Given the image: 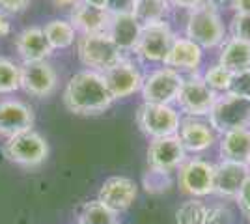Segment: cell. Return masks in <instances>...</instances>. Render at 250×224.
<instances>
[{"label":"cell","mask_w":250,"mask_h":224,"mask_svg":"<svg viewBox=\"0 0 250 224\" xmlns=\"http://www.w3.org/2000/svg\"><path fill=\"white\" fill-rule=\"evenodd\" d=\"M217 99H219V94L213 92L204 82L202 75L190 73L183 79V84L174 105L179 110V114L183 112L187 118H202L211 112Z\"/></svg>","instance_id":"obj_7"},{"label":"cell","mask_w":250,"mask_h":224,"mask_svg":"<svg viewBox=\"0 0 250 224\" xmlns=\"http://www.w3.org/2000/svg\"><path fill=\"white\" fill-rule=\"evenodd\" d=\"M250 176V168L245 164L220 161L215 164V180H213V194L220 198H235L241 187Z\"/></svg>","instance_id":"obj_17"},{"label":"cell","mask_w":250,"mask_h":224,"mask_svg":"<svg viewBox=\"0 0 250 224\" xmlns=\"http://www.w3.org/2000/svg\"><path fill=\"white\" fill-rule=\"evenodd\" d=\"M30 6V0H0V11L6 15V13H22Z\"/></svg>","instance_id":"obj_35"},{"label":"cell","mask_w":250,"mask_h":224,"mask_svg":"<svg viewBox=\"0 0 250 224\" xmlns=\"http://www.w3.org/2000/svg\"><path fill=\"white\" fill-rule=\"evenodd\" d=\"M86 6H92V8H97V10L108 11V6H110V0H81Z\"/></svg>","instance_id":"obj_38"},{"label":"cell","mask_w":250,"mask_h":224,"mask_svg":"<svg viewBox=\"0 0 250 224\" xmlns=\"http://www.w3.org/2000/svg\"><path fill=\"white\" fill-rule=\"evenodd\" d=\"M174 40H176V34L170 28L168 21L142 26L140 40L135 47V54L147 64H163Z\"/></svg>","instance_id":"obj_10"},{"label":"cell","mask_w":250,"mask_h":224,"mask_svg":"<svg viewBox=\"0 0 250 224\" xmlns=\"http://www.w3.org/2000/svg\"><path fill=\"white\" fill-rule=\"evenodd\" d=\"M219 64L231 75L250 69V41L226 36L220 45Z\"/></svg>","instance_id":"obj_23"},{"label":"cell","mask_w":250,"mask_h":224,"mask_svg":"<svg viewBox=\"0 0 250 224\" xmlns=\"http://www.w3.org/2000/svg\"><path fill=\"white\" fill-rule=\"evenodd\" d=\"M228 92L233 96L250 99V69L231 75V84H229Z\"/></svg>","instance_id":"obj_32"},{"label":"cell","mask_w":250,"mask_h":224,"mask_svg":"<svg viewBox=\"0 0 250 224\" xmlns=\"http://www.w3.org/2000/svg\"><path fill=\"white\" fill-rule=\"evenodd\" d=\"M202 62H204V49L196 45L194 41H190L188 38H177L174 40L170 51H168L167 58L163 65L167 67H172L179 73L187 71L190 73H198L200 67H202Z\"/></svg>","instance_id":"obj_16"},{"label":"cell","mask_w":250,"mask_h":224,"mask_svg":"<svg viewBox=\"0 0 250 224\" xmlns=\"http://www.w3.org/2000/svg\"><path fill=\"white\" fill-rule=\"evenodd\" d=\"M170 10H172L170 0H133L131 15L142 26H149L167 21Z\"/></svg>","instance_id":"obj_24"},{"label":"cell","mask_w":250,"mask_h":224,"mask_svg":"<svg viewBox=\"0 0 250 224\" xmlns=\"http://www.w3.org/2000/svg\"><path fill=\"white\" fill-rule=\"evenodd\" d=\"M233 11L235 13H247V15H250V0H235L233 2Z\"/></svg>","instance_id":"obj_39"},{"label":"cell","mask_w":250,"mask_h":224,"mask_svg":"<svg viewBox=\"0 0 250 224\" xmlns=\"http://www.w3.org/2000/svg\"><path fill=\"white\" fill-rule=\"evenodd\" d=\"M187 159V151L183 148L177 135L155 139L147 146V168L172 174Z\"/></svg>","instance_id":"obj_12"},{"label":"cell","mask_w":250,"mask_h":224,"mask_svg":"<svg viewBox=\"0 0 250 224\" xmlns=\"http://www.w3.org/2000/svg\"><path fill=\"white\" fill-rule=\"evenodd\" d=\"M17 90H21V65L0 56V96L15 94Z\"/></svg>","instance_id":"obj_26"},{"label":"cell","mask_w":250,"mask_h":224,"mask_svg":"<svg viewBox=\"0 0 250 224\" xmlns=\"http://www.w3.org/2000/svg\"><path fill=\"white\" fill-rule=\"evenodd\" d=\"M177 137L187 153H202L217 142V133L213 127L198 118H183Z\"/></svg>","instance_id":"obj_19"},{"label":"cell","mask_w":250,"mask_h":224,"mask_svg":"<svg viewBox=\"0 0 250 224\" xmlns=\"http://www.w3.org/2000/svg\"><path fill=\"white\" fill-rule=\"evenodd\" d=\"M208 118V123L219 135L237 129H250V99L233 96L229 92L220 94Z\"/></svg>","instance_id":"obj_4"},{"label":"cell","mask_w":250,"mask_h":224,"mask_svg":"<svg viewBox=\"0 0 250 224\" xmlns=\"http://www.w3.org/2000/svg\"><path fill=\"white\" fill-rule=\"evenodd\" d=\"M185 75L172 69V67H157L144 77V82L140 88V94L144 103L153 105H174L177 94L181 90Z\"/></svg>","instance_id":"obj_8"},{"label":"cell","mask_w":250,"mask_h":224,"mask_svg":"<svg viewBox=\"0 0 250 224\" xmlns=\"http://www.w3.org/2000/svg\"><path fill=\"white\" fill-rule=\"evenodd\" d=\"M208 0H170V4L174 6V8H181V10H194V8H198L202 4H206Z\"/></svg>","instance_id":"obj_36"},{"label":"cell","mask_w":250,"mask_h":224,"mask_svg":"<svg viewBox=\"0 0 250 224\" xmlns=\"http://www.w3.org/2000/svg\"><path fill=\"white\" fill-rule=\"evenodd\" d=\"M208 2L215 10L222 11V10H233V2L235 0H208Z\"/></svg>","instance_id":"obj_37"},{"label":"cell","mask_w":250,"mask_h":224,"mask_svg":"<svg viewBox=\"0 0 250 224\" xmlns=\"http://www.w3.org/2000/svg\"><path fill=\"white\" fill-rule=\"evenodd\" d=\"M185 38L200 45L204 51L220 47L226 40V26L220 11L215 10L209 2L190 10L185 24Z\"/></svg>","instance_id":"obj_2"},{"label":"cell","mask_w":250,"mask_h":224,"mask_svg":"<svg viewBox=\"0 0 250 224\" xmlns=\"http://www.w3.org/2000/svg\"><path fill=\"white\" fill-rule=\"evenodd\" d=\"M101 75H103V81L108 88L112 101L125 99V97H131L133 94L140 92L142 82H144V75L140 73L138 65L127 58L120 60L118 64L108 67Z\"/></svg>","instance_id":"obj_11"},{"label":"cell","mask_w":250,"mask_h":224,"mask_svg":"<svg viewBox=\"0 0 250 224\" xmlns=\"http://www.w3.org/2000/svg\"><path fill=\"white\" fill-rule=\"evenodd\" d=\"M77 224H79V223H77Z\"/></svg>","instance_id":"obj_42"},{"label":"cell","mask_w":250,"mask_h":224,"mask_svg":"<svg viewBox=\"0 0 250 224\" xmlns=\"http://www.w3.org/2000/svg\"><path fill=\"white\" fill-rule=\"evenodd\" d=\"M34 125V110L19 99L0 101V137L11 139Z\"/></svg>","instance_id":"obj_15"},{"label":"cell","mask_w":250,"mask_h":224,"mask_svg":"<svg viewBox=\"0 0 250 224\" xmlns=\"http://www.w3.org/2000/svg\"><path fill=\"white\" fill-rule=\"evenodd\" d=\"M63 105L69 112L79 116H95L101 114L114 103L104 84L103 75L90 69L77 71L69 77L63 88Z\"/></svg>","instance_id":"obj_1"},{"label":"cell","mask_w":250,"mask_h":224,"mask_svg":"<svg viewBox=\"0 0 250 224\" xmlns=\"http://www.w3.org/2000/svg\"><path fill=\"white\" fill-rule=\"evenodd\" d=\"M142 24L131 15V11H120V13H110V21L106 34L122 53H135V47L140 40Z\"/></svg>","instance_id":"obj_18"},{"label":"cell","mask_w":250,"mask_h":224,"mask_svg":"<svg viewBox=\"0 0 250 224\" xmlns=\"http://www.w3.org/2000/svg\"><path fill=\"white\" fill-rule=\"evenodd\" d=\"M56 8H73L75 4H79L81 0H51Z\"/></svg>","instance_id":"obj_41"},{"label":"cell","mask_w":250,"mask_h":224,"mask_svg":"<svg viewBox=\"0 0 250 224\" xmlns=\"http://www.w3.org/2000/svg\"><path fill=\"white\" fill-rule=\"evenodd\" d=\"M181 120L183 118L174 105L142 103L136 110V125L149 140L177 135Z\"/></svg>","instance_id":"obj_5"},{"label":"cell","mask_w":250,"mask_h":224,"mask_svg":"<svg viewBox=\"0 0 250 224\" xmlns=\"http://www.w3.org/2000/svg\"><path fill=\"white\" fill-rule=\"evenodd\" d=\"M202 75V79H204V82L213 90V92H217V94H226L229 90V84H231V73H229L228 69H224L222 65L217 62V64L209 65L206 67V71Z\"/></svg>","instance_id":"obj_29"},{"label":"cell","mask_w":250,"mask_h":224,"mask_svg":"<svg viewBox=\"0 0 250 224\" xmlns=\"http://www.w3.org/2000/svg\"><path fill=\"white\" fill-rule=\"evenodd\" d=\"M213 180H215V164L200 157L185 159L177 168V185L183 194L190 198H204L213 194Z\"/></svg>","instance_id":"obj_9"},{"label":"cell","mask_w":250,"mask_h":224,"mask_svg":"<svg viewBox=\"0 0 250 224\" xmlns=\"http://www.w3.org/2000/svg\"><path fill=\"white\" fill-rule=\"evenodd\" d=\"M15 49H17V54L22 60V64L49 60L54 53L47 41V38H45V34H43V28H40V26H28L17 34Z\"/></svg>","instance_id":"obj_20"},{"label":"cell","mask_w":250,"mask_h":224,"mask_svg":"<svg viewBox=\"0 0 250 224\" xmlns=\"http://www.w3.org/2000/svg\"><path fill=\"white\" fill-rule=\"evenodd\" d=\"M219 149L222 161L245 164L250 168V129H237L220 135Z\"/></svg>","instance_id":"obj_22"},{"label":"cell","mask_w":250,"mask_h":224,"mask_svg":"<svg viewBox=\"0 0 250 224\" xmlns=\"http://www.w3.org/2000/svg\"><path fill=\"white\" fill-rule=\"evenodd\" d=\"M77 56L86 69L97 71V73H103L108 67L118 64L120 60H124V53L116 47L106 32L79 36Z\"/></svg>","instance_id":"obj_3"},{"label":"cell","mask_w":250,"mask_h":224,"mask_svg":"<svg viewBox=\"0 0 250 224\" xmlns=\"http://www.w3.org/2000/svg\"><path fill=\"white\" fill-rule=\"evenodd\" d=\"M56 86H58V75L49 60L21 65V88L28 96L38 99L51 97Z\"/></svg>","instance_id":"obj_13"},{"label":"cell","mask_w":250,"mask_h":224,"mask_svg":"<svg viewBox=\"0 0 250 224\" xmlns=\"http://www.w3.org/2000/svg\"><path fill=\"white\" fill-rule=\"evenodd\" d=\"M79 224H118V215L104 207L99 200H94L81 209Z\"/></svg>","instance_id":"obj_28"},{"label":"cell","mask_w":250,"mask_h":224,"mask_svg":"<svg viewBox=\"0 0 250 224\" xmlns=\"http://www.w3.org/2000/svg\"><path fill=\"white\" fill-rule=\"evenodd\" d=\"M208 224H233V213L226 205H208Z\"/></svg>","instance_id":"obj_33"},{"label":"cell","mask_w":250,"mask_h":224,"mask_svg":"<svg viewBox=\"0 0 250 224\" xmlns=\"http://www.w3.org/2000/svg\"><path fill=\"white\" fill-rule=\"evenodd\" d=\"M43 34H45V38H47L52 51L69 49L79 38L75 26L69 21H65V19H52V21L45 22Z\"/></svg>","instance_id":"obj_25"},{"label":"cell","mask_w":250,"mask_h":224,"mask_svg":"<svg viewBox=\"0 0 250 224\" xmlns=\"http://www.w3.org/2000/svg\"><path fill=\"white\" fill-rule=\"evenodd\" d=\"M235 202H237V205H239L241 213L245 215L247 219H250V176L247 178L245 185L241 187L239 194L235 196Z\"/></svg>","instance_id":"obj_34"},{"label":"cell","mask_w":250,"mask_h":224,"mask_svg":"<svg viewBox=\"0 0 250 224\" xmlns=\"http://www.w3.org/2000/svg\"><path fill=\"white\" fill-rule=\"evenodd\" d=\"M229 36L250 41V15L247 13H235L229 21Z\"/></svg>","instance_id":"obj_31"},{"label":"cell","mask_w":250,"mask_h":224,"mask_svg":"<svg viewBox=\"0 0 250 224\" xmlns=\"http://www.w3.org/2000/svg\"><path fill=\"white\" fill-rule=\"evenodd\" d=\"M177 224H208V205L200 198L183 202L176 211Z\"/></svg>","instance_id":"obj_27"},{"label":"cell","mask_w":250,"mask_h":224,"mask_svg":"<svg viewBox=\"0 0 250 224\" xmlns=\"http://www.w3.org/2000/svg\"><path fill=\"white\" fill-rule=\"evenodd\" d=\"M142 185L149 194H163L172 187V178L170 174L147 168V172L142 176Z\"/></svg>","instance_id":"obj_30"},{"label":"cell","mask_w":250,"mask_h":224,"mask_svg":"<svg viewBox=\"0 0 250 224\" xmlns=\"http://www.w3.org/2000/svg\"><path fill=\"white\" fill-rule=\"evenodd\" d=\"M10 34V21H8V17L0 11V38H4V36H8Z\"/></svg>","instance_id":"obj_40"},{"label":"cell","mask_w":250,"mask_h":224,"mask_svg":"<svg viewBox=\"0 0 250 224\" xmlns=\"http://www.w3.org/2000/svg\"><path fill=\"white\" fill-rule=\"evenodd\" d=\"M138 196V187L131 178L125 176H112L99 189L97 200L103 204L104 207H108L112 213L120 215L127 211Z\"/></svg>","instance_id":"obj_14"},{"label":"cell","mask_w":250,"mask_h":224,"mask_svg":"<svg viewBox=\"0 0 250 224\" xmlns=\"http://www.w3.org/2000/svg\"><path fill=\"white\" fill-rule=\"evenodd\" d=\"M4 155L22 168H38L49 157V144L38 131L28 129L4 142Z\"/></svg>","instance_id":"obj_6"},{"label":"cell","mask_w":250,"mask_h":224,"mask_svg":"<svg viewBox=\"0 0 250 224\" xmlns=\"http://www.w3.org/2000/svg\"><path fill=\"white\" fill-rule=\"evenodd\" d=\"M110 11H103L86 6L84 2H79L71 8L69 22L75 26L79 36H90V34H103L108 28Z\"/></svg>","instance_id":"obj_21"}]
</instances>
